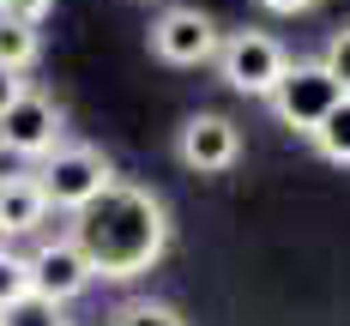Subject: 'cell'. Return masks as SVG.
Instances as JSON below:
<instances>
[{
    "instance_id": "obj_16",
    "label": "cell",
    "mask_w": 350,
    "mask_h": 326,
    "mask_svg": "<svg viewBox=\"0 0 350 326\" xmlns=\"http://www.w3.org/2000/svg\"><path fill=\"white\" fill-rule=\"evenodd\" d=\"M49 12H55V0H0V18L6 25H25V31H36Z\"/></svg>"
},
{
    "instance_id": "obj_17",
    "label": "cell",
    "mask_w": 350,
    "mask_h": 326,
    "mask_svg": "<svg viewBox=\"0 0 350 326\" xmlns=\"http://www.w3.org/2000/svg\"><path fill=\"white\" fill-rule=\"evenodd\" d=\"M25 176H31V163H25V157H12V151L0 145V187H12V181H25Z\"/></svg>"
},
{
    "instance_id": "obj_20",
    "label": "cell",
    "mask_w": 350,
    "mask_h": 326,
    "mask_svg": "<svg viewBox=\"0 0 350 326\" xmlns=\"http://www.w3.org/2000/svg\"><path fill=\"white\" fill-rule=\"evenodd\" d=\"M145 6H151V0H145Z\"/></svg>"
},
{
    "instance_id": "obj_3",
    "label": "cell",
    "mask_w": 350,
    "mask_h": 326,
    "mask_svg": "<svg viewBox=\"0 0 350 326\" xmlns=\"http://www.w3.org/2000/svg\"><path fill=\"white\" fill-rule=\"evenodd\" d=\"M211 67H217V79L230 91H242V97H272V85L290 67V49L272 31H230L217 42V61Z\"/></svg>"
},
{
    "instance_id": "obj_7",
    "label": "cell",
    "mask_w": 350,
    "mask_h": 326,
    "mask_svg": "<svg viewBox=\"0 0 350 326\" xmlns=\"http://www.w3.org/2000/svg\"><path fill=\"white\" fill-rule=\"evenodd\" d=\"M25 266H31V296L55 302V308H67L72 296H85V290L97 284V278H91V260L79 254L72 236H49V242H36V248L25 254Z\"/></svg>"
},
{
    "instance_id": "obj_10",
    "label": "cell",
    "mask_w": 350,
    "mask_h": 326,
    "mask_svg": "<svg viewBox=\"0 0 350 326\" xmlns=\"http://www.w3.org/2000/svg\"><path fill=\"white\" fill-rule=\"evenodd\" d=\"M308 139H314V151L326 157V163H350V97H338V109L320 121Z\"/></svg>"
},
{
    "instance_id": "obj_18",
    "label": "cell",
    "mask_w": 350,
    "mask_h": 326,
    "mask_svg": "<svg viewBox=\"0 0 350 326\" xmlns=\"http://www.w3.org/2000/svg\"><path fill=\"white\" fill-rule=\"evenodd\" d=\"M18 97H25V79H18V72H6V67H0V115H6V109L18 103Z\"/></svg>"
},
{
    "instance_id": "obj_9",
    "label": "cell",
    "mask_w": 350,
    "mask_h": 326,
    "mask_svg": "<svg viewBox=\"0 0 350 326\" xmlns=\"http://www.w3.org/2000/svg\"><path fill=\"white\" fill-rule=\"evenodd\" d=\"M49 223V206H42V193H36V181H12V187H0V242L12 248V236H36Z\"/></svg>"
},
{
    "instance_id": "obj_15",
    "label": "cell",
    "mask_w": 350,
    "mask_h": 326,
    "mask_svg": "<svg viewBox=\"0 0 350 326\" xmlns=\"http://www.w3.org/2000/svg\"><path fill=\"white\" fill-rule=\"evenodd\" d=\"M320 67L332 72V85L350 97V25H338V31L326 36V55H320Z\"/></svg>"
},
{
    "instance_id": "obj_14",
    "label": "cell",
    "mask_w": 350,
    "mask_h": 326,
    "mask_svg": "<svg viewBox=\"0 0 350 326\" xmlns=\"http://www.w3.org/2000/svg\"><path fill=\"white\" fill-rule=\"evenodd\" d=\"M18 296H31V266H25V254H18V248L0 242V308H12Z\"/></svg>"
},
{
    "instance_id": "obj_6",
    "label": "cell",
    "mask_w": 350,
    "mask_h": 326,
    "mask_svg": "<svg viewBox=\"0 0 350 326\" xmlns=\"http://www.w3.org/2000/svg\"><path fill=\"white\" fill-rule=\"evenodd\" d=\"M217 18L200 12V6H170L157 25H151V55L163 61V67H211L217 61Z\"/></svg>"
},
{
    "instance_id": "obj_8",
    "label": "cell",
    "mask_w": 350,
    "mask_h": 326,
    "mask_svg": "<svg viewBox=\"0 0 350 326\" xmlns=\"http://www.w3.org/2000/svg\"><path fill=\"white\" fill-rule=\"evenodd\" d=\"M175 157H181L193 176H224V169H236V157H242V127H236L230 115H217V109H200V115L181 121Z\"/></svg>"
},
{
    "instance_id": "obj_5",
    "label": "cell",
    "mask_w": 350,
    "mask_h": 326,
    "mask_svg": "<svg viewBox=\"0 0 350 326\" xmlns=\"http://www.w3.org/2000/svg\"><path fill=\"white\" fill-rule=\"evenodd\" d=\"M61 139H67V115H61V103H55L49 91H31V85H25V97L0 115V145H6L12 157H25L31 169Z\"/></svg>"
},
{
    "instance_id": "obj_2",
    "label": "cell",
    "mask_w": 350,
    "mask_h": 326,
    "mask_svg": "<svg viewBox=\"0 0 350 326\" xmlns=\"http://www.w3.org/2000/svg\"><path fill=\"white\" fill-rule=\"evenodd\" d=\"M36 193H42V206L49 212H85L91 200H103L109 187H115V163H109L97 145H79V139H61L42 163L31 169Z\"/></svg>"
},
{
    "instance_id": "obj_11",
    "label": "cell",
    "mask_w": 350,
    "mask_h": 326,
    "mask_svg": "<svg viewBox=\"0 0 350 326\" xmlns=\"http://www.w3.org/2000/svg\"><path fill=\"white\" fill-rule=\"evenodd\" d=\"M36 55H42V36L25 31V25H6V18H0V67L25 79V67H36Z\"/></svg>"
},
{
    "instance_id": "obj_1",
    "label": "cell",
    "mask_w": 350,
    "mask_h": 326,
    "mask_svg": "<svg viewBox=\"0 0 350 326\" xmlns=\"http://www.w3.org/2000/svg\"><path fill=\"white\" fill-rule=\"evenodd\" d=\"M79 254L91 260V278H115V284H127V278H139L151 272L163 254H170V206L139 187V181H115L103 200H91L85 212L72 217L67 230Z\"/></svg>"
},
{
    "instance_id": "obj_4",
    "label": "cell",
    "mask_w": 350,
    "mask_h": 326,
    "mask_svg": "<svg viewBox=\"0 0 350 326\" xmlns=\"http://www.w3.org/2000/svg\"><path fill=\"white\" fill-rule=\"evenodd\" d=\"M338 85H332V72L320 67V61H290L284 67V79L272 85V115H278V127H290V133H314L320 121L338 109Z\"/></svg>"
},
{
    "instance_id": "obj_19",
    "label": "cell",
    "mask_w": 350,
    "mask_h": 326,
    "mask_svg": "<svg viewBox=\"0 0 350 326\" xmlns=\"http://www.w3.org/2000/svg\"><path fill=\"white\" fill-rule=\"evenodd\" d=\"M266 12H278V18H296V12H314L320 0H260Z\"/></svg>"
},
{
    "instance_id": "obj_12",
    "label": "cell",
    "mask_w": 350,
    "mask_h": 326,
    "mask_svg": "<svg viewBox=\"0 0 350 326\" xmlns=\"http://www.w3.org/2000/svg\"><path fill=\"white\" fill-rule=\"evenodd\" d=\"M109 326H187V321L175 314L170 302H151V296H133V302H121V308L109 314Z\"/></svg>"
},
{
    "instance_id": "obj_13",
    "label": "cell",
    "mask_w": 350,
    "mask_h": 326,
    "mask_svg": "<svg viewBox=\"0 0 350 326\" xmlns=\"http://www.w3.org/2000/svg\"><path fill=\"white\" fill-rule=\"evenodd\" d=\"M0 326H67V314L42 296H18L12 308H0Z\"/></svg>"
}]
</instances>
